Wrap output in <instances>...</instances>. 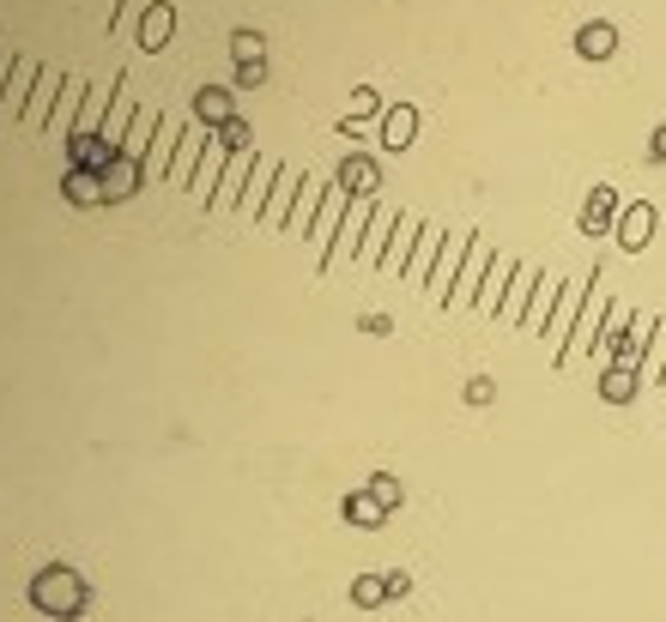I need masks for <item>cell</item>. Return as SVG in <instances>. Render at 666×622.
<instances>
[{
  "instance_id": "1",
  "label": "cell",
  "mask_w": 666,
  "mask_h": 622,
  "mask_svg": "<svg viewBox=\"0 0 666 622\" xmlns=\"http://www.w3.org/2000/svg\"><path fill=\"white\" fill-rule=\"evenodd\" d=\"M31 604L49 616H80L85 611V580L73 574V568H43V574L31 580Z\"/></svg>"
},
{
  "instance_id": "2",
  "label": "cell",
  "mask_w": 666,
  "mask_h": 622,
  "mask_svg": "<svg viewBox=\"0 0 666 622\" xmlns=\"http://www.w3.org/2000/svg\"><path fill=\"white\" fill-rule=\"evenodd\" d=\"M600 320H606V278H587V303H582V315H575V339L558 351V362L563 357H575V351H594V339H600Z\"/></svg>"
},
{
  "instance_id": "3",
  "label": "cell",
  "mask_w": 666,
  "mask_h": 622,
  "mask_svg": "<svg viewBox=\"0 0 666 622\" xmlns=\"http://www.w3.org/2000/svg\"><path fill=\"white\" fill-rule=\"evenodd\" d=\"M485 266H491V249H485V242H472V261L455 272V291H448V303L443 308H455V303H479V291H485Z\"/></svg>"
},
{
  "instance_id": "4",
  "label": "cell",
  "mask_w": 666,
  "mask_h": 622,
  "mask_svg": "<svg viewBox=\"0 0 666 622\" xmlns=\"http://www.w3.org/2000/svg\"><path fill=\"white\" fill-rule=\"evenodd\" d=\"M575 55H582V61H606V55H618V31H612L606 19L582 24V31H575Z\"/></svg>"
},
{
  "instance_id": "5",
  "label": "cell",
  "mask_w": 666,
  "mask_h": 622,
  "mask_svg": "<svg viewBox=\"0 0 666 622\" xmlns=\"http://www.w3.org/2000/svg\"><path fill=\"white\" fill-rule=\"evenodd\" d=\"M648 236H655V205H631V212H624V224H618V242H624L631 254H643Z\"/></svg>"
},
{
  "instance_id": "6",
  "label": "cell",
  "mask_w": 666,
  "mask_h": 622,
  "mask_svg": "<svg viewBox=\"0 0 666 622\" xmlns=\"http://www.w3.org/2000/svg\"><path fill=\"white\" fill-rule=\"evenodd\" d=\"M104 200H122V193H134L139 188V164L127 158V151H115V164H104Z\"/></svg>"
},
{
  "instance_id": "7",
  "label": "cell",
  "mask_w": 666,
  "mask_h": 622,
  "mask_svg": "<svg viewBox=\"0 0 666 622\" xmlns=\"http://www.w3.org/2000/svg\"><path fill=\"white\" fill-rule=\"evenodd\" d=\"M552 308H558V284L552 278H533V308H528V327L545 333L552 327Z\"/></svg>"
},
{
  "instance_id": "8",
  "label": "cell",
  "mask_w": 666,
  "mask_h": 622,
  "mask_svg": "<svg viewBox=\"0 0 666 622\" xmlns=\"http://www.w3.org/2000/svg\"><path fill=\"white\" fill-rule=\"evenodd\" d=\"M636 387H643V375H636V369H606V375H600V399H606V405H624Z\"/></svg>"
},
{
  "instance_id": "9",
  "label": "cell",
  "mask_w": 666,
  "mask_h": 622,
  "mask_svg": "<svg viewBox=\"0 0 666 622\" xmlns=\"http://www.w3.org/2000/svg\"><path fill=\"white\" fill-rule=\"evenodd\" d=\"M170 139H176V115H158V139H152L146 176H170Z\"/></svg>"
},
{
  "instance_id": "10",
  "label": "cell",
  "mask_w": 666,
  "mask_h": 622,
  "mask_svg": "<svg viewBox=\"0 0 666 622\" xmlns=\"http://www.w3.org/2000/svg\"><path fill=\"white\" fill-rule=\"evenodd\" d=\"M582 303H587V284H570V291L558 296V308H552V327H545V333H563L575 315H582Z\"/></svg>"
},
{
  "instance_id": "11",
  "label": "cell",
  "mask_w": 666,
  "mask_h": 622,
  "mask_svg": "<svg viewBox=\"0 0 666 622\" xmlns=\"http://www.w3.org/2000/svg\"><path fill=\"white\" fill-rule=\"evenodd\" d=\"M413 230H418V218H400V236L382 249V272H406V242H413Z\"/></svg>"
},
{
  "instance_id": "12",
  "label": "cell",
  "mask_w": 666,
  "mask_h": 622,
  "mask_svg": "<svg viewBox=\"0 0 666 622\" xmlns=\"http://www.w3.org/2000/svg\"><path fill=\"white\" fill-rule=\"evenodd\" d=\"M382 514H388V508H382V502H370V496H352V502H345V520H352V526H382Z\"/></svg>"
},
{
  "instance_id": "13",
  "label": "cell",
  "mask_w": 666,
  "mask_h": 622,
  "mask_svg": "<svg viewBox=\"0 0 666 622\" xmlns=\"http://www.w3.org/2000/svg\"><path fill=\"white\" fill-rule=\"evenodd\" d=\"M612 212H618V193H612V188H600V193H594V205H587V230H600Z\"/></svg>"
},
{
  "instance_id": "14",
  "label": "cell",
  "mask_w": 666,
  "mask_h": 622,
  "mask_svg": "<svg viewBox=\"0 0 666 622\" xmlns=\"http://www.w3.org/2000/svg\"><path fill=\"white\" fill-rule=\"evenodd\" d=\"M388 146H394V151L413 146V109H394V122H388Z\"/></svg>"
},
{
  "instance_id": "15",
  "label": "cell",
  "mask_w": 666,
  "mask_h": 622,
  "mask_svg": "<svg viewBox=\"0 0 666 622\" xmlns=\"http://www.w3.org/2000/svg\"><path fill=\"white\" fill-rule=\"evenodd\" d=\"M164 31H170V7H152L146 12V49H164Z\"/></svg>"
},
{
  "instance_id": "16",
  "label": "cell",
  "mask_w": 666,
  "mask_h": 622,
  "mask_svg": "<svg viewBox=\"0 0 666 622\" xmlns=\"http://www.w3.org/2000/svg\"><path fill=\"white\" fill-rule=\"evenodd\" d=\"M237 55H242V73L254 80V73H261V36H249V31H242V36H237Z\"/></svg>"
},
{
  "instance_id": "17",
  "label": "cell",
  "mask_w": 666,
  "mask_h": 622,
  "mask_svg": "<svg viewBox=\"0 0 666 622\" xmlns=\"http://www.w3.org/2000/svg\"><path fill=\"white\" fill-rule=\"evenodd\" d=\"M352 599H357V604H376V599H388V580H357V587H352Z\"/></svg>"
},
{
  "instance_id": "18",
  "label": "cell",
  "mask_w": 666,
  "mask_h": 622,
  "mask_svg": "<svg viewBox=\"0 0 666 622\" xmlns=\"http://www.w3.org/2000/svg\"><path fill=\"white\" fill-rule=\"evenodd\" d=\"M370 484H376V502H382V508H400V484H394V477H370Z\"/></svg>"
},
{
  "instance_id": "19",
  "label": "cell",
  "mask_w": 666,
  "mask_h": 622,
  "mask_svg": "<svg viewBox=\"0 0 666 622\" xmlns=\"http://www.w3.org/2000/svg\"><path fill=\"white\" fill-rule=\"evenodd\" d=\"M648 151H655V164L666 158V127H655V139H648Z\"/></svg>"
}]
</instances>
